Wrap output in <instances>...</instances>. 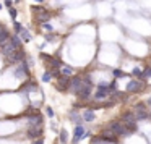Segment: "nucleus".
I'll return each instance as SVG.
<instances>
[{
    "mask_svg": "<svg viewBox=\"0 0 151 144\" xmlns=\"http://www.w3.org/2000/svg\"><path fill=\"white\" fill-rule=\"evenodd\" d=\"M120 118H122V123H124L125 130L128 131V134L137 131V118H135L133 112H124Z\"/></svg>",
    "mask_w": 151,
    "mask_h": 144,
    "instance_id": "obj_1",
    "label": "nucleus"
},
{
    "mask_svg": "<svg viewBox=\"0 0 151 144\" xmlns=\"http://www.w3.org/2000/svg\"><path fill=\"white\" fill-rule=\"evenodd\" d=\"M91 91H93V83H91V79H89V76H86V78H83V86H81V89L76 92V96H78L80 101L86 102L91 97Z\"/></svg>",
    "mask_w": 151,
    "mask_h": 144,
    "instance_id": "obj_2",
    "label": "nucleus"
},
{
    "mask_svg": "<svg viewBox=\"0 0 151 144\" xmlns=\"http://www.w3.org/2000/svg\"><path fill=\"white\" fill-rule=\"evenodd\" d=\"M133 113H135V118H137V121L148 120V118L151 117L150 108H148V105H146V104H143V102H138V104H135V107H133Z\"/></svg>",
    "mask_w": 151,
    "mask_h": 144,
    "instance_id": "obj_3",
    "label": "nucleus"
},
{
    "mask_svg": "<svg viewBox=\"0 0 151 144\" xmlns=\"http://www.w3.org/2000/svg\"><path fill=\"white\" fill-rule=\"evenodd\" d=\"M33 10V13H34V16H36V20L39 21L41 24H46V23H49V20H50V11H47L44 7H33L31 8Z\"/></svg>",
    "mask_w": 151,
    "mask_h": 144,
    "instance_id": "obj_4",
    "label": "nucleus"
},
{
    "mask_svg": "<svg viewBox=\"0 0 151 144\" xmlns=\"http://www.w3.org/2000/svg\"><path fill=\"white\" fill-rule=\"evenodd\" d=\"M106 128H107L109 131H112V133H114L117 138H119V136H128V131L125 130V126H124V123H122V121L112 120Z\"/></svg>",
    "mask_w": 151,
    "mask_h": 144,
    "instance_id": "obj_5",
    "label": "nucleus"
},
{
    "mask_svg": "<svg viewBox=\"0 0 151 144\" xmlns=\"http://www.w3.org/2000/svg\"><path fill=\"white\" fill-rule=\"evenodd\" d=\"M28 139H37V138H42L44 134V126H26V131H24Z\"/></svg>",
    "mask_w": 151,
    "mask_h": 144,
    "instance_id": "obj_6",
    "label": "nucleus"
},
{
    "mask_svg": "<svg viewBox=\"0 0 151 144\" xmlns=\"http://www.w3.org/2000/svg\"><path fill=\"white\" fill-rule=\"evenodd\" d=\"M111 96V92H109V89H107V84L106 83H101V84H98V88H96V91H94V99L96 101H104L106 97H109Z\"/></svg>",
    "mask_w": 151,
    "mask_h": 144,
    "instance_id": "obj_7",
    "label": "nucleus"
},
{
    "mask_svg": "<svg viewBox=\"0 0 151 144\" xmlns=\"http://www.w3.org/2000/svg\"><path fill=\"white\" fill-rule=\"evenodd\" d=\"M81 86H83V76L75 75V76L70 78V89H68V91H72L73 94H76V92L81 89Z\"/></svg>",
    "mask_w": 151,
    "mask_h": 144,
    "instance_id": "obj_8",
    "label": "nucleus"
},
{
    "mask_svg": "<svg viewBox=\"0 0 151 144\" xmlns=\"http://www.w3.org/2000/svg\"><path fill=\"white\" fill-rule=\"evenodd\" d=\"M85 134H86V130L83 125H76L75 130H73V138H72V144H78L81 139H85Z\"/></svg>",
    "mask_w": 151,
    "mask_h": 144,
    "instance_id": "obj_9",
    "label": "nucleus"
},
{
    "mask_svg": "<svg viewBox=\"0 0 151 144\" xmlns=\"http://www.w3.org/2000/svg\"><path fill=\"white\" fill-rule=\"evenodd\" d=\"M55 88L59 89L60 92H65L70 89V78L68 76H60V78H57V83H55Z\"/></svg>",
    "mask_w": 151,
    "mask_h": 144,
    "instance_id": "obj_10",
    "label": "nucleus"
},
{
    "mask_svg": "<svg viewBox=\"0 0 151 144\" xmlns=\"http://www.w3.org/2000/svg\"><path fill=\"white\" fill-rule=\"evenodd\" d=\"M99 138H101L102 141H106V143H109V144H114V143H117V136H115L112 131H109L107 128H104V130L101 131V134H99Z\"/></svg>",
    "mask_w": 151,
    "mask_h": 144,
    "instance_id": "obj_11",
    "label": "nucleus"
},
{
    "mask_svg": "<svg viewBox=\"0 0 151 144\" xmlns=\"http://www.w3.org/2000/svg\"><path fill=\"white\" fill-rule=\"evenodd\" d=\"M20 91L26 92V94H29L31 91H37V83L33 81V79H28L26 83H23V84L20 86Z\"/></svg>",
    "mask_w": 151,
    "mask_h": 144,
    "instance_id": "obj_12",
    "label": "nucleus"
},
{
    "mask_svg": "<svg viewBox=\"0 0 151 144\" xmlns=\"http://www.w3.org/2000/svg\"><path fill=\"white\" fill-rule=\"evenodd\" d=\"M141 89H143V81H140V79H132V81L127 84V91L128 92H140Z\"/></svg>",
    "mask_w": 151,
    "mask_h": 144,
    "instance_id": "obj_13",
    "label": "nucleus"
},
{
    "mask_svg": "<svg viewBox=\"0 0 151 144\" xmlns=\"http://www.w3.org/2000/svg\"><path fill=\"white\" fill-rule=\"evenodd\" d=\"M8 42H10V46L13 47L15 50H21V49H23V41H21V37L17 36V34H12L10 39H8Z\"/></svg>",
    "mask_w": 151,
    "mask_h": 144,
    "instance_id": "obj_14",
    "label": "nucleus"
},
{
    "mask_svg": "<svg viewBox=\"0 0 151 144\" xmlns=\"http://www.w3.org/2000/svg\"><path fill=\"white\" fill-rule=\"evenodd\" d=\"M83 121H86V123H91V121L96 120V113L93 108H85V112H83Z\"/></svg>",
    "mask_w": 151,
    "mask_h": 144,
    "instance_id": "obj_15",
    "label": "nucleus"
},
{
    "mask_svg": "<svg viewBox=\"0 0 151 144\" xmlns=\"http://www.w3.org/2000/svg\"><path fill=\"white\" fill-rule=\"evenodd\" d=\"M10 31L7 29V28H2V29H0V47L4 46L5 42H8V39H10Z\"/></svg>",
    "mask_w": 151,
    "mask_h": 144,
    "instance_id": "obj_16",
    "label": "nucleus"
},
{
    "mask_svg": "<svg viewBox=\"0 0 151 144\" xmlns=\"http://www.w3.org/2000/svg\"><path fill=\"white\" fill-rule=\"evenodd\" d=\"M68 117H70V120L75 123V126H76V125H81V123H83V117H81V115H80L76 110H72V112L68 113Z\"/></svg>",
    "mask_w": 151,
    "mask_h": 144,
    "instance_id": "obj_17",
    "label": "nucleus"
},
{
    "mask_svg": "<svg viewBox=\"0 0 151 144\" xmlns=\"http://www.w3.org/2000/svg\"><path fill=\"white\" fill-rule=\"evenodd\" d=\"M59 143L60 144H67L68 143V133H67V130H60L59 131Z\"/></svg>",
    "mask_w": 151,
    "mask_h": 144,
    "instance_id": "obj_18",
    "label": "nucleus"
},
{
    "mask_svg": "<svg viewBox=\"0 0 151 144\" xmlns=\"http://www.w3.org/2000/svg\"><path fill=\"white\" fill-rule=\"evenodd\" d=\"M60 73H62L63 76H68V78H72V76H73V68H72V66H68V65H62Z\"/></svg>",
    "mask_w": 151,
    "mask_h": 144,
    "instance_id": "obj_19",
    "label": "nucleus"
},
{
    "mask_svg": "<svg viewBox=\"0 0 151 144\" xmlns=\"http://www.w3.org/2000/svg\"><path fill=\"white\" fill-rule=\"evenodd\" d=\"M20 36H21V41H23V42H29V41H31V34H29V31H28V29H23Z\"/></svg>",
    "mask_w": 151,
    "mask_h": 144,
    "instance_id": "obj_20",
    "label": "nucleus"
},
{
    "mask_svg": "<svg viewBox=\"0 0 151 144\" xmlns=\"http://www.w3.org/2000/svg\"><path fill=\"white\" fill-rule=\"evenodd\" d=\"M132 75H133L135 78H138L140 81H143V79H145V78H143V71H141L140 68H135L133 71H132Z\"/></svg>",
    "mask_w": 151,
    "mask_h": 144,
    "instance_id": "obj_21",
    "label": "nucleus"
},
{
    "mask_svg": "<svg viewBox=\"0 0 151 144\" xmlns=\"http://www.w3.org/2000/svg\"><path fill=\"white\" fill-rule=\"evenodd\" d=\"M13 28H15V34H17V36H20V34H21V31L24 29V28L21 26V24L18 23V21H13Z\"/></svg>",
    "mask_w": 151,
    "mask_h": 144,
    "instance_id": "obj_22",
    "label": "nucleus"
},
{
    "mask_svg": "<svg viewBox=\"0 0 151 144\" xmlns=\"http://www.w3.org/2000/svg\"><path fill=\"white\" fill-rule=\"evenodd\" d=\"M50 79H52V73H50L49 70H47L46 73H42V81H44V83H49Z\"/></svg>",
    "mask_w": 151,
    "mask_h": 144,
    "instance_id": "obj_23",
    "label": "nucleus"
},
{
    "mask_svg": "<svg viewBox=\"0 0 151 144\" xmlns=\"http://www.w3.org/2000/svg\"><path fill=\"white\" fill-rule=\"evenodd\" d=\"M8 13H10V18L15 21V18L18 16V11H17V8H13V7H12V8H8Z\"/></svg>",
    "mask_w": 151,
    "mask_h": 144,
    "instance_id": "obj_24",
    "label": "nucleus"
},
{
    "mask_svg": "<svg viewBox=\"0 0 151 144\" xmlns=\"http://www.w3.org/2000/svg\"><path fill=\"white\" fill-rule=\"evenodd\" d=\"M91 144H109V143H106V141H102L99 136H94V138L91 139Z\"/></svg>",
    "mask_w": 151,
    "mask_h": 144,
    "instance_id": "obj_25",
    "label": "nucleus"
},
{
    "mask_svg": "<svg viewBox=\"0 0 151 144\" xmlns=\"http://www.w3.org/2000/svg\"><path fill=\"white\" fill-rule=\"evenodd\" d=\"M143 78H145V79H146V78H151V66H148V68L143 70Z\"/></svg>",
    "mask_w": 151,
    "mask_h": 144,
    "instance_id": "obj_26",
    "label": "nucleus"
},
{
    "mask_svg": "<svg viewBox=\"0 0 151 144\" xmlns=\"http://www.w3.org/2000/svg\"><path fill=\"white\" fill-rule=\"evenodd\" d=\"M46 115L49 118H52L54 115H55V113H54V110H52V107H46Z\"/></svg>",
    "mask_w": 151,
    "mask_h": 144,
    "instance_id": "obj_27",
    "label": "nucleus"
},
{
    "mask_svg": "<svg viewBox=\"0 0 151 144\" xmlns=\"http://www.w3.org/2000/svg\"><path fill=\"white\" fill-rule=\"evenodd\" d=\"M114 76L115 78H120V76H125V73L122 70H114Z\"/></svg>",
    "mask_w": 151,
    "mask_h": 144,
    "instance_id": "obj_28",
    "label": "nucleus"
},
{
    "mask_svg": "<svg viewBox=\"0 0 151 144\" xmlns=\"http://www.w3.org/2000/svg\"><path fill=\"white\" fill-rule=\"evenodd\" d=\"M12 5H13V0H4V7L12 8Z\"/></svg>",
    "mask_w": 151,
    "mask_h": 144,
    "instance_id": "obj_29",
    "label": "nucleus"
},
{
    "mask_svg": "<svg viewBox=\"0 0 151 144\" xmlns=\"http://www.w3.org/2000/svg\"><path fill=\"white\" fill-rule=\"evenodd\" d=\"M42 28H44V29H46V31H49V33H52V31H54V28H52V26H50V24H49V23H46V24H42Z\"/></svg>",
    "mask_w": 151,
    "mask_h": 144,
    "instance_id": "obj_30",
    "label": "nucleus"
},
{
    "mask_svg": "<svg viewBox=\"0 0 151 144\" xmlns=\"http://www.w3.org/2000/svg\"><path fill=\"white\" fill-rule=\"evenodd\" d=\"M33 144H44V136H42V138H37V139H34Z\"/></svg>",
    "mask_w": 151,
    "mask_h": 144,
    "instance_id": "obj_31",
    "label": "nucleus"
},
{
    "mask_svg": "<svg viewBox=\"0 0 151 144\" xmlns=\"http://www.w3.org/2000/svg\"><path fill=\"white\" fill-rule=\"evenodd\" d=\"M146 105H148V108H150V113H151V97L148 99V102H146Z\"/></svg>",
    "mask_w": 151,
    "mask_h": 144,
    "instance_id": "obj_32",
    "label": "nucleus"
},
{
    "mask_svg": "<svg viewBox=\"0 0 151 144\" xmlns=\"http://www.w3.org/2000/svg\"><path fill=\"white\" fill-rule=\"evenodd\" d=\"M2 8H4V4H0V10H2Z\"/></svg>",
    "mask_w": 151,
    "mask_h": 144,
    "instance_id": "obj_33",
    "label": "nucleus"
},
{
    "mask_svg": "<svg viewBox=\"0 0 151 144\" xmlns=\"http://www.w3.org/2000/svg\"><path fill=\"white\" fill-rule=\"evenodd\" d=\"M36 2H42V0H36Z\"/></svg>",
    "mask_w": 151,
    "mask_h": 144,
    "instance_id": "obj_34",
    "label": "nucleus"
},
{
    "mask_svg": "<svg viewBox=\"0 0 151 144\" xmlns=\"http://www.w3.org/2000/svg\"><path fill=\"white\" fill-rule=\"evenodd\" d=\"M15 2H17V4H18V2H20V0H15Z\"/></svg>",
    "mask_w": 151,
    "mask_h": 144,
    "instance_id": "obj_35",
    "label": "nucleus"
},
{
    "mask_svg": "<svg viewBox=\"0 0 151 144\" xmlns=\"http://www.w3.org/2000/svg\"><path fill=\"white\" fill-rule=\"evenodd\" d=\"M55 144H59V143H55Z\"/></svg>",
    "mask_w": 151,
    "mask_h": 144,
    "instance_id": "obj_36",
    "label": "nucleus"
}]
</instances>
